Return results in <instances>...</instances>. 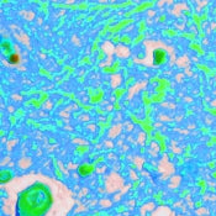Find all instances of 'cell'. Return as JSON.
<instances>
[{"instance_id": "1", "label": "cell", "mask_w": 216, "mask_h": 216, "mask_svg": "<svg viewBox=\"0 0 216 216\" xmlns=\"http://www.w3.org/2000/svg\"><path fill=\"white\" fill-rule=\"evenodd\" d=\"M52 205V195L48 187L35 183L19 194L15 216H45Z\"/></svg>"}, {"instance_id": "2", "label": "cell", "mask_w": 216, "mask_h": 216, "mask_svg": "<svg viewBox=\"0 0 216 216\" xmlns=\"http://www.w3.org/2000/svg\"><path fill=\"white\" fill-rule=\"evenodd\" d=\"M166 59V53L162 50H156L153 52V63L154 64H161L162 62H164Z\"/></svg>"}, {"instance_id": "3", "label": "cell", "mask_w": 216, "mask_h": 216, "mask_svg": "<svg viewBox=\"0 0 216 216\" xmlns=\"http://www.w3.org/2000/svg\"><path fill=\"white\" fill-rule=\"evenodd\" d=\"M8 62L10 63V64H17L20 62V57L17 56V55H11L10 57H9V59H8Z\"/></svg>"}]
</instances>
